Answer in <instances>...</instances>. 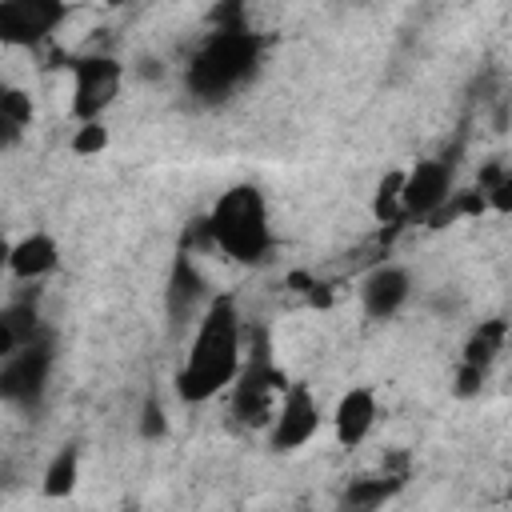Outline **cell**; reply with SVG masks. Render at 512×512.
Instances as JSON below:
<instances>
[{
    "instance_id": "cell-1",
    "label": "cell",
    "mask_w": 512,
    "mask_h": 512,
    "mask_svg": "<svg viewBox=\"0 0 512 512\" xmlns=\"http://www.w3.org/2000/svg\"><path fill=\"white\" fill-rule=\"evenodd\" d=\"M244 368V328L236 296L216 292L208 312L196 320V336L188 344V356L176 372V392L188 404H204L236 384Z\"/></svg>"
},
{
    "instance_id": "cell-2",
    "label": "cell",
    "mask_w": 512,
    "mask_h": 512,
    "mask_svg": "<svg viewBox=\"0 0 512 512\" xmlns=\"http://www.w3.org/2000/svg\"><path fill=\"white\" fill-rule=\"evenodd\" d=\"M204 224H208L212 248H220L236 264H260L276 248L268 200L256 184H236V188L220 192V200L212 204Z\"/></svg>"
},
{
    "instance_id": "cell-3",
    "label": "cell",
    "mask_w": 512,
    "mask_h": 512,
    "mask_svg": "<svg viewBox=\"0 0 512 512\" xmlns=\"http://www.w3.org/2000/svg\"><path fill=\"white\" fill-rule=\"evenodd\" d=\"M260 64V36L248 24H220L200 40V48L188 60V88L200 100H224L232 96Z\"/></svg>"
},
{
    "instance_id": "cell-4",
    "label": "cell",
    "mask_w": 512,
    "mask_h": 512,
    "mask_svg": "<svg viewBox=\"0 0 512 512\" xmlns=\"http://www.w3.org/2000/svg\"><path fill=\"white\" fill-rule=\"evenodd\" d=\"M288 392V380L284 372L276 368L272 360V348H268V332H260V344L252 348V356L244 360L236 384H232V412L240 424H272L280 400Z\"/></svg>"
},
{
    "instance_id": "cell-5",
    "label": "cell",
    "mask_w": 512,
    "mask_h": 512,
    "mask_svg": "<svg viewBox=\"0 0 512 512\" xmlns=\"http://www.w3.org/2000/svg\"><path fill=\"white\" fill-rule=\"evenodd\" d=\"M68 68H72V120L76 124L104 120V112L120 96L124 64L108 52H88V56H76Z\"/></svg>"
},
{
    "instance_id": "cell-6",
    "label": "cell",
    "mask_w": 512,
    "mask_h": 512,
    "mask_svg": "<svg viewBox=\"0 0 512 512\" xmlns=\"http://www.w3.org/2000/svg\"><path fill=\"white\" fill-rule=\"evenodd\" d=\"M56 352H52V336L40 332L32 344L16 348L12 356L0 360V396L12 408H36L44 400L48 376H52Z\"/></svg>"
},
{
    "instance_id": "cell-7",
    "label": "cell",
    "mask_w": 512,
    "mask_h": 512,
    "mask_svg": "<svg viewBox=\"0 0 512 512\" xmlns=\"http://www.w3.org/2000/svg\"><path fill=\"white\" fill-rule=\"evenodd\" d=\"M456 192V156H428L404 172V216L432 220Z\"/></svg>"
},
{
    "instance_id": "cell-8",
    "label": "cell",
    "mask_w": 512,
    "mask_h": 512,
    "mask_svg": "<svg viewBox=\"0 0 512 512\" xmlns=\"http://www.w3.org/2000/svg\"><path fill=\"white\" fill-rule=\"evenodd\" d=\"M64 16H68V8L56 0H4L0 4V40L36 48L64 24Z\"/></svg>"
},
{
    "instance_id": "cell-9",
    "label": "cell",
    "mask_w": 512,
    "mask_h": 512,
    "mask_svg": "<svg viewBox=\"0 0 512 512\" xmlns=\"http://www.w3.org/2000/svg\"><path fill=\"white\" fill-rule=\"evenodd\" d=\"M320 428V404L308 384H288L272 424H268V444L272 452H296L304 448Z\"/></svg>"
},
{
    "instance_id": "cell-10",
    "label": "cell",
    "mask_w": 512,
    "mask_h": 512,
    "mask_svg": "<svg viewBox=\"0 0 512 512\" xmlns=\"http://www.w3.org/2000/svg\"><path fill=\"white\" fill-rule=\"evenodd\" d=\"M212 304V292H208V280L196 264V252L180 248L176 260H172V272H168V288H164V308H168V320L172 324H188V320H200Z\"/></svg>"
},
{
    "instance_id": "cell-11",
    "label": "cell",
    "mask_w": 512,
    "mask_h": 512,
    "mask_svg": "<svg viewBox=\"0 0 512 512\" xmlns=\"http://www.w3.org/2000/svg\"><path fill=\"white\" fill-rule=\"evenodd\" d=\"M412 296V276L400 264H376L360 280V308L368 320H392Z\"/></svg>"
},
{
    "instance_id": "cell-12",
    "label": "cell",
    "mask_w": 512,
    "mask_h": 512,
    "mask_svg": "<svg viewBox=\"0 0 512 512\" xmlns=\"http://www.w3.org/2000/svg\"><path fill=\"white\" fill-rule=\"evenodd\" d=\"M376 416H380V404H376V392L368 384H356L340 396L336 412H332V432H336V444L340 448H356L368 440V432L376 428Z\"/></svg>"
},
{
    "instance_id": "cell-13",
    "label": "cell",
    "mask_w": 512,
    "mask_h": 512,
    "mask_svg": "<svg viewBox=\"0 0 512 512\" xmlns=\"http://www.w3.org/2000/svg\"><path fill=\"white\" fill-rule=\"evenodd\" d=\"M60 264V244L52 240V232H28L8 248V272L24 284L44 280L48 272H56Z\"/></svg>"
},
{
    "instance_id": "cell-14",
    "label": "cell",
    "mask_w": 512,
    "mask_h": 512,
    "mask_svg": "<svg viewBox=\"0 0 512 512\" xmlns=\"http://www.w3.org/2000/svg\"><path fill=\"white\" fill-rule=\"evenodd\" d=\"M40 332H44V328H40L36 304H32V300H12V304L4 308V316H0V360L12 356L16 348L32 344Z\"/></svg>"
},
{
    "instance_id": "cell-15",
    "label": "cell",
    "mask_w": 512,
    "mask_h": 512,
    "mask_svg": "<svg viewBox=\"0 0 512 512\" xmlns=\"http://www.w3.org/2000/svg\"><path fill=\"white\" fill-rule=\"evenodd\" d=\"M504 340H508V324H504V320H480V324L472 328V336L464 340L460 364H468V368H476V372H488L492 360L504 352Z\"/></svg>"
},
{
    "instance_id": "cell-16",
    "label": "cell",
    "mask_w": 512,
    "mask_h": 512,
    "mask_svg": "<svg viewBox=\"0 0 512 512\" xmlns=\"http://www.w3.org/2000/svg\"><path fill=\"white\" fill-rule=\"evenodd\" d=\"M28 128H32V96L16 84H4L0 88V140H4V148H16Z\"/></svg>"
},
{
    "instance_id": "cell-17",
    "label": "cell",
    "mask_w": 512,
    "mask_h": 512,
    "mask_svg": "<svg viewBox=\"0 0 512 512\" xmlns=\"http://www.w3.org/2000/svg\"><path fill=\"white\" fill-rule=\"evenodd\" d=\"M400 484H404V476H360L344 488L340 512H376Z\"/></svg>"
},
{
    "instance_id": "cell-18",
    "label": "cell",
    "mask_w": 512,
    "mask_h": 512,
    "mask_svg": "<svg viewBox=\"0 0 512 512\" xmlns=\"http://www.w3.org/2000/svg\"><path fill=\"white\" fill-rule=\"evenodd\" d=\"M76 480H80V448L68 444V448H60V452L48 460L40 488H44L48 500H64V496L76 492Z\"/></svg>"
},
{
    "instance_id": "cell-19",
    "label": "cell",
    "mask_w": 512,
    "mask_h": 512,
    "mask_svg": "<svg viewBox=\"0 0 512 512\" xmlns=\"http://www.w3.org/2000/svg\"><path fill=\"white\" fill-rule=\"evenodd\" d=\"M372 216H376L380 224H400V220H408V216H404V168H392V172L380 176V184H376V192H372Z\"/></svg>"
},
{
    "instance_id": "cell-20",
    "label": "cell",
    "mask_w": 512,
    "mask_h": 512,
    "mask_svg": "<svg viewBox=\"0 0 512 512\" xmlns=\"http://www.w3.org/2000/svg\"><path fill=\"white\" fill-rule=\"evenodd\" d=\"M480 196L492 212H512V164L504 160H492L480 168Z\"/></svg>"
},
{
    "instance_id": "cell-21",
    "label": "cell",
    "mask_w": 512,
    "mask_h": 512,
    "mask_svg": "<svg viewBox=\"0 0 512 512\" xmlns=\"http://www.w3.org/2000/svg\"><path fill=\"white\" fill-rule=\"evenodd\" d=\"M108 128H104V120H96V124H76V132H72V152L76 156H100L104 148H108Z\"/></svg>"
},
{
    "instance_id": "cell-22",
    "label": "cell",
    "mask_w": 512,
    "mask_h": 512,
    "mask_svg": "<svg viewBox=\"0 0 512 512\" xmlns=\"http://www.w3.org/2000/svg\"><path fill=\"white\" fill-rule=\"evenodd\" d=\"M140 436H144V440H164V436H168V412H164V404H160L156 392L144 396V408H140Z\"/></svg>"
},
{
    "instance_id": "cell-23",
    "label": "cell",
    "mask_w": 512,
    "mask_h": 512,
    "mask_svg": "<svg viewBox=\"0 0 512 512\" xmlns=\"http://www.w3.org/2000/svg\"><path fill=\"white\" fill-rule=\"evenodd\" d=\"M336 512H340V508H336Z\"/></svg>"
}]
</instances>
